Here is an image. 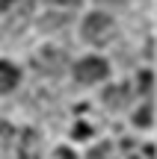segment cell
I'll list each match as a JSON object with an SVG mask.
<instances>
[{"label": "cell", "instance_id": "1", "mask_svg": "<svg viewBox=\"0 0 157 159\" xmlns=\"http://www.w3.org/2000/svg\"><path fill=\"white\" fill-rule=\"evenodd\" d=\"M113 33V21L107 15H101V12H92V15H86V21H83V39L92 41V44H101V41H107Z\"/></svg>", "mask_w": 157, "mask_h": 159}, {"label": "cell", "instance_id": "2", "mask_svg": "<svg viewBox=\"0 0 157 159\" xmlns=\"http://www.w3.org/2000/svg\"><path fill=\"white\" fill-rule=\"evenodd\" d=\"M74 77L80 80V83H86V85L89 83H98V80L107 77V62L98 59V56H89V59H83V62H77Z\"/></svg>", "mask_w": 157, "mask_h": 159}, {"label": "cell", "instance_id": "3", "mask_svg": "<svg viewBox=\"0 0 157 159\" xmlns=\"http://www.w3.org/2000/svg\"><path fill=\"white\" fill-rule=\"evenodd\" d=\"M18 153H21V159H39V153H42V144H39V136H36L33 130H27V133L21 136Z\"/></svg>", "mask_w": 157, "mask_h": 159}, {"label": "cell", "instance_id": "4", "mask_svg": "<svg viewBox=\"0 0 157 159\" xmlns=\"http://www.w3.org/2000/svg\"><path fill=\"white\" fill-rule=\"evenodd\" d=\"M21 83V71L9 62H0V89L3 91H12L15 85Z\"/></svg>", "mask_w": 157, "mask_h": 159}, {"label": "cell", "instance_id": "5", "mask_svg": "<svg viewBox=\"0 0 157 159\" xmlns=\"http://www.w3.org/2000/svg\"><path fill=\"white\" fill-rule=\"evenodd\" d=\"M125 89H107L104 91V103L107 106H113V109H119V106H125Z\"/></svg>", "mask_w": 157, "mask_h": 159}, {"label": "cell", "instance_id": "6", "mask_svg": "<svg viewBox=\"0 0 157 159\" xmlns=\"http://www.w3.org/2000/svg\"><path fill=\"white\" fill-rule=\"evenodd\" d=\"M136 124H140V127H148V124H151V106H142L140 109V112H136Z\"/></svg>", "mask_w": 157, "mask_h": 159}, {"label": "cell", "instance_id": "7", "mask_svg": "<svg viewBox=\"0 0 157 159\" xmlns=\"http://www.w3.org/2000/svg\"><path fill=\"white\" fill-rule=\"evenodd\" d=\"M89 159H113V150H110V144H101V148H95L92 153H89Z\"/></svg>", "mask_w": 157, "mask_h": 159}, {"label": "cell", "instance_id": "8", "mask_svg": "<svg viewBox=\"0 0 157 159\" xmlns=\"http://www.w3.org/2000/svg\"><path fill=\"white\" fill-rule=\"evenodd\" d=\"M9 139H12V127L6 124V121H0V148H6Z\"/></svg>", "mask_w": 157, "mask_h": 159}, {"label": "cell", "instance_id": "9", "mask_svg": "<svg viewBox=\"0 0 157 159\" xmlns=\"http://www.w3.org/2000/svg\"><path fill=\"white\" fill-rule=\"evenodd\" d=\"M59 24H68V18H51V15H47L45 21H42V27H45V30H53V27H59Z\"/></svg>", "mask_w": 157, "mask_h": 159}, {"label": "cell", "instance_id": "10", "mask_svg": "<svg viewBox=\"0 0 157 159\" xmlns=\"http://www.w3.org/2000/svg\"><path fill=\"white\" fill-rule=\"evenodd\" d=\"M140 89H142V94H148V91H151V71H142V77H140Z\"/></svg>", "mask_w": 157, "mask_h": 159}, {"label": "cell", "instance_id": "11", "mask_svg": "<svg viewBox=\"0 0 157 159\" xmlns=\"http://www.w3.org/2000/svg\"><path fill=\"white\" fill-rule=\"evenodd\" d=\"M56 159H77V156L71 153L68 148H59V150H56Z\"/></svg>", "mask_w": 157, "mask_h": 159}, {"label": "cell", "instance_id": "12", "mask_svg": "<svg viewBox=\"0 0 157 159\" xmlns=\"http://www.w3.org/2000/svg\"><path fill=\"white\" fill-rule=\"evenodd\" d=\"M89 133H92V130H89L86 124H77V130H74V136H77V139H83V136H89Z\"/></svg>", "mask_w": 157, "mask_h": 159}, {"label": "cell", "instance_id": "13", "mask_svg": "<svg viewBox=\"0 0 157 159\" xmlns=\"http://www.w3.org/2000/svg\"><path fill=\"white\" fill-rule=\"evenodd\" d=\"M51 3H65V6H74L77 0H51Z\"/></svg>", "mask_w": 157, "mask_h": 159}, {"label": "cell", "instance_id": "14", "mask_svg": "<svg viewBox=\"0 0 157 159\" xmlns=\"http://www.w3.org/2000/svg\"><path fill=\"white\" fill-rule=\"evenodd\" d=\"M12 3H15V0H0V6H3V9H9Z\"/></svg>", "mask_w": 157, "mask_h": 159}, {"label": "cell", "instance_id": "15", "mask_svg": "<svg viewBox=\"0 0 157 159\" xmlns=\"http://www.w3.org/2000/svg\"><path fill=\"white\" fill-rule=\"evenodd\" d=\"M98 3H125V0H98Z\"/></svg>", "mask_w": 157, "mask_h": 159}]
</instances>
